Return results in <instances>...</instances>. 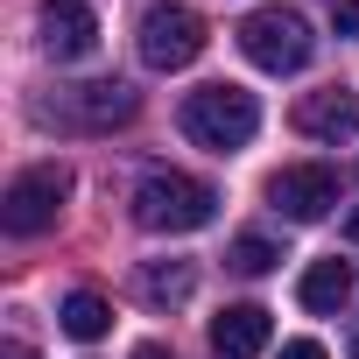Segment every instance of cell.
Segmentation results:
<instances>
[{
  "mask_svg": "<svg viewBox=\"0 0 359 359\" xmlns=\"http://www.w3.org/2000/svg\"><path fill=\"white\" fill-rule=\"evenodd\" d=\"M219 219V191L205 176H184V169H155L134 184V226L141 233H198Z\"/></svg>",
  "mask_w": 359,
  "mask_h": 359,
  "instance_id": "obj_1",
  "label": "cell"
},
{
  "mask_svg": "<svg viewBox=\"0 0 359 359\" xmlns=\"http://www.w3.org/2000/svg\"><path fill=\"white\" fill-rule=\"evenodd\" d=\"M176 127L212 155H233V148H247L261 134V99L240 92V85H198L184 99V113H176Z\"/></svg>",
  "mask_w": 359,
  "mask_h": 359,
  "instance_id": "obj_2",
  "label": "cell"
},
{
  "mask_svg": "<svg viewBox=\"0 0 359 359\" xmlns=\"http://www.w3.org/2000/svg\"><path fill=\"white\" fill-rule=\"evenodd\" d=\"M240 50H247L254 71L289 78V71H303V64L317 57V36H310V22H303L296 8H254V15L240 22Z\"/></svg>",
  "mask_w": 359,
  "mask_h": 359,
  "instance_id": "obj_3",
  "label": "cell"
},
{
  "mask_svg": "<svg viewBox=\"0 0 359 359\" xmlns=\"http://www.w3.org/2000/svg\"><path fill=\"white\" fill-rule=\"evenodd\" d=\"M141 113V92L120 78H92V85H64L57 106H43V120H57L64 134H113Z\"/></svg>",
  "mask_w": 359,
  "mask_h": 359,
  "instance_id": "obj_4",
  "label": "cell"
},
{
  "mask_svg": "<svg viewBox=\"0 0 359 359\" xmlns=\"http://www.w3.org/2000/svg\"><path fill=\"white\" fill-rule=\"evenodd\" d=\"M64 198H71V169L64 162H36V169H22L15 184H8V198H0V226H8L15 240H36V233L57 226Z\"/></svg>",
  "mask_w": 359,
  "mask_h": 359,
  "instance_id": "obj_5",
  "label": "cell"
},
{
  "mask_svg": "<svg viewBox=\"0 0 359 359\" xmlns=\"http://www.w3.org/2000/svg\"><path fill=\"white\" fill-rule=\"evenodd\" d=\"M205 43H212V29H205L198 8H184V0L141 15V64H148V71H184V64L205 57Z\"/></svg>",
  "mask_w": 359,
  "mask_h": 359,
  "instance_id": "obj_6",
  "label": "cell"
},
{
  "mask_svg": "<svg viewBox=\"0 0 359 359\" xmlns=\"http://www.w3.org/2000/svg\"><path fill=\"white\" fill-rule=\"evenodd\" d=\"M268 205L289 212L296 226H317V219L338 205V169H331V162H289V169H275Z\"/></svg>",
  "mask_w": 359,
  "mask_h": 359,
  "instance_id": "obj_7",
  "label": "cell"
},
{
  "mask_svg": "<svg viewBox=\"0 0 359 359\" xmlns=\"http://www.w3.org/2000/svg\"><path fill=\"white\" fill-rule=\"evenodd\" d=\"M36 36L57 64H78L99 50V15L85 8V0H43V15H36Z\"/></svg>",
  "mask_w": 359,
  "mask_h": 359,
  "instance_id": "obj_8",
  "label": "cell"
},
{
  "mask_svg": "<svg viewBox=\"0 0 359 359\" xmlns=\"http://www.w3.org/2000/svg\"><path fill=\"white\" fill-rule=\"evenodd\" d=\"M289 120H296V134H310V141H352V134H359V92H345V85L303 92Z\"/></svg>",
  "mask_w": 359,
  "mask_h": 359,
  "instance_id": "obj_9",
  "label": "cell"
},
{
  "mask_svg": "<svg viewBox=\"0 0 359 359\" xmlns=\"http://www.w3.org/2000/svg\"><path fill=\"white\" fill-rule=\"evenodd\" d=\"M268 338H275V324H268L261 303H233V310L212 317V352H219V359H261Z\"/></svg>",
  "mask_w": 359,
  "mask_h": 359,
  "instance_id": "obj_10",
  "label": "cell"
},
{
  "mask_svg": "<svg viewBox=\"0 0 359 359\" xmlns=\"http://www.w3.org/2000/svg\"><path fill=\"white\" fill-rule=\"evenodd\" d=\"M345 296H352V268L331 254V261H310L303 268V282H296V303L303 310H317V317H331V310H345Z\"/></svg>",
  "mask_w": 359,
  "mask_h": 359,
  "instance_id": "obj_11",
  "label": "cell"
},
{
  "mask_svg": "<svg viewBox=\"0 0 359 359\" xmlns=\"http://www.w3.org/2000/svg\"><path fill=\"white\" fill-rule=\"evenodd\" d=\"M134 289H141L155 310H176V303H191L198 268H191V261H141V268H134Z\"/></svg>",
  "mask_w": 359,
  "mask_h": 359,
  "instance_id": "obj_12",
  "label": "cell"
},
{
  "mask_svg": "<svg viewBox=\"0 0 359 359\" xmlns=\"http://www.w3.org/2000/svg\"><path fill=\"white\" fill-rule=\"evenodd\" d=\"M64 331H71L78 345L106 338V331H113V303H106L99 289H71V296H64Z\"/></svg>",
  "mask_w": 359,
  "mask_h": 359,
  "instance_id": "obj_13",
  "label": "cell"
},
{
  "mask_svg": "<svg viewBox=\"0 0 359 359\" xmlns=\"http://www.w3.org/2000/svg\"><path fill=\"white\" fill-rule=\"evenodd\" d=\"M226 261H233L240 275H268V268H275L282 254H275V247H268L261 233H247V240H233V254H226Z\"/></svg>",
  "mask_w": 359,
  "mask_h": 359,
  "instance_id": "obj_14",
  "label": "cell"
},
{
  "mask_svg": "<svg viewBox=\"0 0 359 359\" xmlns=\"http://www.w3.org/2000/svg\"><path fill=\"white\" fill-rule=\"evenodd\" d=\"M331 29L338 36H359V0H331Z\"/></svg>",
  "mask_w": 359,
  "mask_h": 359,
  "instance_id": "obj_15",
  "label": "cell"
},
{
  "mask_svg": "<svg viewBox=\"0 0 359 359\" xmlns=\"http://www.w3.org/2000/svg\"><path fill=\"white\" fill-rule=\"evenodd\" d=\"M282 359H324V345H317V338H289V345H282Z\"/></svg>",
  "mask_w": 359,
  "mask_h": 359,
  "instance_id": "obj_16",
  "label": "cell"
},
{
  "mask_svg": "<svg viewBox=\"0 0 359 359\" xmlns=\"http://www.w3.org/2000/svg\"><path fill=\"white\" fill-rule=\"evenodd\" d=\"M134 359H176V352H169V345H155V338H148V345H141V352H134Z\"/></svg>",
  "mask_w": 359,
  "mask_h": 359,
  "instance_id": "obj_17",
  "label": "cell"
},
{
  "mask_svg": "<svg viewBox=\"0 0 359 359\" xmlns=\"http://www.w3.org/2000/svg\"><path fill=\"white\" fill-rule=\"evenodd\" d=\"M345 240H352V247H359V205H352V212H345Z\"/></svg>",
  "mask_w": 359,
  "mask_h": 359,
  "instance_id": "obj_18",
  "label": "cell"
},
{
  "mask_svg": "<svg viewBox=\"0 0 359 359\" xmlns=\"http://www.w3.org/2000/svg\"><path fill=\"white\" fill-rule=\"evenodd\" d=\"M352 359H359V331H352Z\"/></svg>",
  "mask_w": 359,
  "mask_h": 359,
  "instance_id": "obj_19",
  "label": "cell"
},
{
  "mask_svg": "<svg viewBox=\"0 0 359 359\" xmlns=\"http://www.w3.org/2000/svg\"><path fill=\"white\" fill-rule=\"evenodd\" d=\"M15 359H29V352H15Z\"/></svg>",
  "mask_w": 359,
  "mask_h": 359,
  "instance_id": "obj_20",
  "label": "cell"
}]
</instances>
